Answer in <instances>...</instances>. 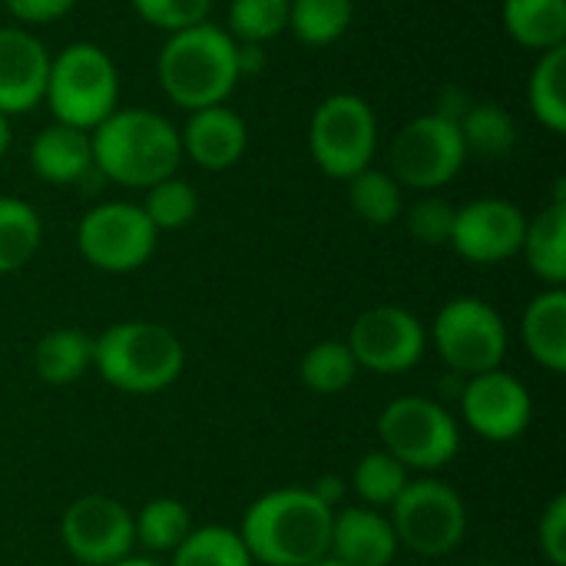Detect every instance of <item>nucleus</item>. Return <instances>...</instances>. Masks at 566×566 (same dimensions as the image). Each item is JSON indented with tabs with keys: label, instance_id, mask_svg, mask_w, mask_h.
<instances>
[{
	"label": "nucleus",
	"instance_id": "obj_1",
	"mask_svg": "<svg viewBox=\"0 0 566 566\" xmlns=\"http://www.w3.org/2000/svg\"><path fill=\"white\" fill-rule=\"evenodd\" d=\"M335 511L308 488H279L259 497L239 527V537L262 566H308L328 557Z\"/></svg>",
	"mask_w": 566,
	"mask_h": 566
},
{
	"label": "nucleus",
	"instance_id": "obj_2",
	"mask_svg": "<svg viewBox=\"0 0 566 566\" xmlns=\"http://www.w3.org/2000/svg\"><path fill=\"white\" fill-rule=\"evenodd\" d=\"M93 166L126 189H149L176 176L182 159L179 129L153 109H113L93 133Z\"/></svg>",
	"mask_w": 566,
	"mask_h": 566
},
{
	"label": "nucleus",
	"instance_id": "obj_3",
	"mask_svg": "<svg viewBox=\"0 0 566 566\" xmlns=\"http://www.w3.org/2000/svg\"><path fill=\"white\" fill-rule=\"evenodd\" d=\"M156 76L163 93L189 113L219 106L239 83L235 40L209 20L169 33L156 60Z\"/></svg>",
	"mask_w": 566,
	"mask_h": 566
},
{
	"label": "nucleus",
	"instance_id": "obj_4",
	"mask_svg": "<svg viewBox=\"0 0 566 566\" xmlns=\"http://www.w3.org/2000/svg\"><path fill=\"white\" fill-rule=\"evenodd\" d=\"M186 365L182 342L159 322H119L93 338V368L126 395L166 391Z\"/></svg>",
	"mask_w": 566,
	"mask_h": 566
},
{
	"label": "nucleus",
	"instance_id": "obj_5",
	"mask_svg": "<svg viewBox=\"0 0 566 566\" xmlns=\"http://www.w3.org/2000/svg\"><path fill=\"white\" fill-rule=\"evenodd\" d=\"M43 99L56 123L76 129H96L119 99V73L109 53L96 43H70L60 56L50 60Z\"/></svg>",
	"mask_w": 566,
	"mask_h": 566
},
{
	"label": "nucleus",
	"instance_id": "obj_6",
	"mask_svg": "<svg viewBox=\"0 0 566 566\" xmlns=\"http://www.w3.org/2000/svg\"><path fill=\"white\" fill-rule=\"evenodd\" d=\"M381 451L408 471H441L461 451V428L454 415L424 395H401L378 415Z\"/></svg>",
	"mask_w": 566,
	"mask_h": 566
},
{
	"label": "nucleus",
	"instance_id": "obj_7",
	"mask_svg": "<svg viewBox=\"0 0 566 566\" xmlns=\"http://www.w3.org/2000/svg\"><path fill=\"white\" fill-rule=\"evenodd\" d=\"M388 521L398 544L408 551L421 557H444L458 551L468 534V504L448 481H408V488L391 504Z\"/></svg>",
	"mask_w": 566,
	"mask_h": 566
},
{
	"label": "nucleus",
	"instance_id": "obj_8",
	"mask_svg": "<svg viewBox=\"0 0 566 566\" xmlns=\"http://www.w3.org/2000/svg\"><path fill=\"white\" fill-rule=\"evenodd\" d=\"M308 146L318 169L332 179H352L371 166L378 149L375 109L355 93H335L318 103L308 126Z\"/></svg>",
	"mask_w": 566,
	"mask_h": 566
},
{
	"label": "nucleus",
	"instance_id": "obj_9",
	"mask_svg": "<svg viewBox=\"0 0 566 566\" xmlns=\"http://www.w3.org/2000/svg\"><path fill=\"white\" fill-rule=\"evenodd\" d=\"M434 348L454 375L474 378L501 368L507 355V325L488 302L461 295L438 312Z\"/></svg>",
	"mask_w": 566,
	"mask_h": 566
},
{
	"label": "nucleus",
	"instance_id": "obj_10",
	"mask_svg": "<svg viewBox=\"0 0 566 566\" xmlns=\"http://www.w3.org/2000/svg\"><path fill=\"white\" fill-rule=\"evenodd\" d=\"M159 232L146 219L143 206L133 202H99L76 226L80 255L99 272H136L156 252Z\"/></svg>",
	"mask_w": 566,
	"mask_h": 566
},
{
	"label": "nucleus",
	"instance_id": "obj_11",
	"mask_svg": "<svg viewBox=\"0 0 566 566\" xmlns=\"http://www.w3.org/2000/svg\"><path fill=\"white\" fill-rule=\"evenodd\" d=\"M468 159L461 126L441 113H424L411 119L391 143V176L408 189H441L448 186Z\"/></svg>",
	"mask_w": 566,
	"mask_h": 566
},
{
	"label": "nucleus",
	"instance_id": "obj_12",
	"mask_svg": "<svg viewBox=\"0 0 566 566\" xmlns=\"http://www.w3.org/2000/svg\"><path fill=\"white\" fill-rule=\"evenodd\" d=\"M348 352L358 368L378 375H401L424 358L428 332L401 305H375L361 312L348 332Z\"/></svg>",
	"mask_w": 566,
	"mask_h": 566
},
{
	"label": "nucleus",
	"instance_id": "obj_13",
	"mask_svg": "<svg viewBox=\"0 0 566 566\" xmlns=\"http://www.w3.org/2000/svg\"><path fill=\"white\" fill-rule=\"evenodd\" d=\"M60 541L76 564L113 566L129 557L136 544L133 514L103 494L76 497L60 521Z\"/></svg>",
	"mask_w": 566,
	"mask_h": 566
},
{
	"label": "nucleus",
	"instance_id": "obj_14",
	"mask_svg": "<svg viewBox=\"0 0 566 566\" xmlns=\"http://www.w3.org/2000/svg\"><path fill=\"white\" fill-rule=\"evenodd\" d=\"M458 401H461L464 424L478 438L494 441V444L517 441L531 428V418H534L531 391L521 385V378L501 368L468 378Z\"/></svg>",
	"mask_w": 566,
	"mask_h": 566
},
{
	"label": "nucleus",
	"instance_id": "obj_15",
	"mask_svg": "<svg viewBox=\"0 0 566 566\" xmlns=\"http://www.w3.org/2000/svg\"><path fill=\"white\" fill-rule=\"evenodd\" d=\"M527 216L511 199L484 196L454 212L451 249L474 265H497L521 252Z\"/></svg>",
	"mask_w": 566,
	"mask_h": 566
},
{
	"label": "nucleus",
	"instance_id": "obj_16",
	"mask_svg": "<svg viewBox=\"0 0 566 566\" xmlns=\"http://www.w3.org/2000/svg\"><path fill=\"white\" fill-rule=\"evenodd\" d=\"M50 53L23 27H0V113L23 116L30 113L46 90Z\"/></svg>",
	"mask_w": 566,
	"mask_h": 566
},
{
	"label": "nucleus",
	"instance_id": "obj_17",
	"mask_svg": "<svg viewBox=\"0 0 566 566\" xmlns=\"http://www.w3.org/2000/svg\"><path fill=\"white\" fill-rule=\"evenodd\" d=\"M179 143H182V153L209 169V172H222L229 166H235L242 156H245V146H249V129H245V119L229 109V106H206V109H196L182 133H179Z\"/></svg>",
	"mask_w": 566,
	"mask_h": 566
},
{
	"label": "nucleus",
	"instance_id": "obj_18",
	"mask_svg": "<svg viewBox=\"0 0 566 566\" xmlns=\"http://www.w3.org/2000/svg\"><path fill=\"white\" fill-rule=\"evenodd\" d=\"M398 547L391 521L375 507H345L332 521L328 557L342 566H388Z\"/></svg>",
	"mask_w": 566,
	"mask_h": 566
},
{
	"label": "nucleus",
	"instance_id": "obj_19",
	"mask_svg": "<svg viewBox=\"0 0 566 566\" xmlns=\"http://www.w3.org/2000/svg\"><path fill=\"white\" fill-rule=\"evenodd\" d=\"M30 166L43 182H53V186L86 182V176L96 169L90 133L66 126V123L43 126L30 143Z\"/></svg>",
	"mask_w": 566,
	"mask_h": 566
},
{
	"label": "nucleus",
	"instance_id": "obj_20",
	"mask_svg": "<svg viewBox=\"0 0 566 566\" xmlns=\"http://www.w3.org/2000/svg\"><path fill=\"white\" fill-rule=\"evenodd\" d=\"M521 252L531 272L551 289H564L566 282V196L564 179L557 182V196L547 209L527 219Z\"/></svg>",
	"mask_w": 566,
	"mask_h": 566
},
{
	"label": "nucleus",
	"instance_id": "obj_21",
	"mask_svg": "<svg viewBox=\"0 0 566 566\" xmlns=\"http://www.w3.org/2000/svg\"><path fill=\"white\" fill-rule=\"evenodd\" d=\"M521 338L527 355L554 371H566V292L564 289H547L537 298H531L524 322H521Z\"/></svg>",
	"mask_w": 566,
	"mask_h": 566
},
{
	"label": "nucleus",
	"instance_id": "obj_22",
	"mask_svg": "<svg viewBox=\"0 0 566 566\" xmlns=\"http://www.w3.org/2000/svg\"><path fill=\"white\" fill-rule=\"evenodd\" d=\"M501 20L511 40L527 50H557L566 40V0H504Z\"/></svg>",
	"mask_w": 566,
	"mask_h": 566
},
{
	"label": "nucleus",
	"instance_id": "obj_23",
	"mask_svg": "<svg viewBox=\"0 0 566 566\" xmlns=\"http://www.w3.org/2000/svg\"><path fill=\"white\" fill-rule=\"evenodd\" d=\"M93 365V338L80 328H56L43 335L33 348V368L40 381L63 388L86 375Z\"/></svg>",
	"mask_w": 566,
	"mask_h": 566
},
{
	"label": "nucleus",
	"instance_id": "obj_24",
	"mask_svg": "<svg viewBox=\"0 0 566 566\" xmlns=\"http://www.w3.org/2000/svg\"><path fill=\"white\" fill-rule=\"evenodd\" d=\"M43 242L40 216L30 202L0 196V275L23 269Z\"/></svg>",
	"mask_w": 566,
	"mask_h": 566
},
{
	"label": "nucleus",
	"instance_id": "obj_25",
	"mask_svg": "<svg viewBox=\"0 0 566 566\" xmlns=\"http://www.w3.org/2000/svg\"><path fill=\"white\" fill-rule=\"evenodd\" d=\"M527 103L551 133H566V46L541 53L527 83Z\"/></svg>",
	"mask_w": 566,
	"mask_h": 566
},
{
	"label": "nucleus",
	"instance_id": "obj_26",
	"mask_svg": "<svg viewBox=\"0 0 566 566\" xmlns=\"http://www.w3.org/2000/svg\"><path fill=\"white\" fill-rule=\"evenodd\" d=\"M355 0H289V30L308 46H328L348 33Z\"/></svg>",
	"mask_w": 566,
	"mask_h": 566
},
{
	"label": "nucleus",
	"instance_id": "obj_27",
	"mask_svg": "<svg viewBox=\"0 0 566 566\" xmlns=\"http://www.w3.org/2000/svg\"><path fill=\"white\" fill-rule=\"evenodd\" d=\"M461 139L468 153H478L484 159H501L514 149L517 143V123L514 116L497 106V103H478L468 106V113L461 116Z\"/></svg>",
	"mask_w": 566,
	"mask_h": 566
},
{
	"label": "nucleus",
	"instance_id": "obj_28",
	"mask_svg": "<svg viewBox=\"0 0 566 566\" xmlns=\"http://www.w3.org/2000/svg\"><path fill=\"white\" fill-rule=\"evenodd\" d=\"M401 182L385 169H361L348 179V202L368 226H391L405 212Z\"/></svg>",
	"mask_w": 566,
	"mask_h": 566
},
{
	"label": "nucleus",
	"instance_id": "obj_29",
	"mask_svg": "<svg viewBox=\"0 0 566 566\" xmlns=\"http://www.w3.org/2000/svg\"><path fill=\"white\" fill-rule=\"evenodd\" d=\"M136 541L156 554H172L192 534V514L176 497H156L133 517Z\"/></svg>",
	"mask_w": 566,
	"mask_h": 566
},
{
	"label": "nucleus",
	"instance_id": "obj_30",
	"mask_svg": "<svg viewBox=\"0 0 566 566\" xmlns=\"http://www.w3.org/2000/svg\"><path fill=\"white\" fill-rule=\"evenodd\" d=\"M169 566H255L239 531L229 527H192V534L172 551Z\"/></svg>",
	"mask_w": 566,
	"mask_h": 566
},
{
	"label": "nucleus",
	"instance_id": "obj_31",
	"mask_svg": "<svg viewBox=\"0 0 566 566\" xmlns=\"http://www.w3.org/2000/svg\"><path fill=\"white\" fill-rule=\"evenodd\" d=\"M298 375H302V385L315 395H342L352 388L358 365L345 342H318L305 352Z\"/></svg>",
	"mask_w": 566,
	"mask_h": 566
},
{
	"label": "nucleus",
	"instance_id": "obj_32",
	"mask_svg": "<svg viewBox=\"0 0 566 566\" xmlns=\"http://www.w3.org/2000/svg\"><path fill=\"white\" fill-rule=\"evenodd\" d=\"M352 484H355V494L368 507L381 511V507H391L398 501V494L408 488V468L401 461H395L388 451H368L355 464Z\"/></svg>",
	"mask_w": 566,
	"mask_h": 566
},
{
	"label": "nucleus",
	"instance_id": "obj_33",
	"mask_svg": "<svg viewBox=\"0 0 566 566\" xmlns=\"http://www.w3.org/2000/svg\"><path fill=\"white\" fill-rule=\"evenodd\" d=\"M143 212H146V219L153 222L156 232H172V229H182V226H189L196 219L199 196L186 179L169 176V179L146 189Z\"/></svg>",
	"mask_w": 566,
	"mask_h": 566
},
{
	"label": "nucleus",
	"instance_id": "obj_34",
	"mask_svg": "<svg viewBox=\"0 0 566 566\" xmlns=\"http://www.w3.org/2000/svg\"><path fill=\"white\" fill-rule=\"evenodd\" d=\"M229 30L239 43H265L289 30V0H232Z\"/></svg>",
	"mask_w": 566,
	"mask_h": 566
},
{
	"label": "nucleus",
	"instance_id": "obj_35",
	"mask_svg": "<svg viewBox=\"0 0 566 566\" xmlns=\"http://www.w3.org/2000/svg\"><path fill=\"white\" fill-rule=\"evenodd\" d=\"M133 10L156 30L179 33L209 20L212 0H129Z\"/></svg>",
	"mask_w": 566,
	"mask_h": 566
},
{
	"label": "nucleus",
	"instance_id": "obj_36",
	"mask_svg": "<svg viewBox=\"0 0 566 566\" xmlns=\"http://www.w3.org/2000/svg\"><path fill=\"white\" fill-rule=\"evenodd\" d=\"M454 206L441 196H424L408 209V229L424 245H448L454 229Z\"/></svg>",
	"mask_w": 566,
	"mask_h": 566
},
{
	"label": "nucleus",
	"instance_id": "obj_37",
	"mask_svg": "<svg viewBox=\"0 0 566 566\" xmlns=\"http://www.w3.org/2000/svg\"><path fill=\"white\" fill-rule=\"evenodd\" d=\"M541 554L554 566H566V494H557L537 524Z\"/></svg>",
	"mask_w": 566,
	"mask_h": 566
},
{
	"label": "nucleus",
	"instance_id": "obj_38",
	"mask_svg": "<svg viewBox=\"0 0 566 566\" xmlns=\"http://www.w3.org/2000/svg\"><path fill=\"white\" fill-rule=\"evenodd\" d=\"M73 3L76 0H3V10H10L20 23H53L70 13Z\"/></svg>",
	"mask_w": 566,
	"mask_h": 566
},
{
	"label": "nucleus",
	"instance_id": "obj_39",
	"mask_svg": "<svg viewBox=\"0 0 566 566\" xmlns=\"http://www.w3.org/2000/svg\"><path fill=\"white\" fill-rule=\"evenodd\" d=\"M235 66L242 76H259L265 70V50L262 43H235Z\"/></svg>",
	"mask_w": 566,
	"mask_h": 566
},
{
	"label": "nucleus",
	"instance_id": "obj_40",
	"mask_svg": "<svg viewBox=\"0 0 566 566\" xmlns=\"http://www.w3.org/2000/svg\"><path fill=\"white\" fill-rule=\"evenodd\" d=\"M308 491H312L325 507H332V511H335V504L345 497V484H342L338 478H318Z\"/></svg>",
	"mask_w": 566,
	"mask_h": 566
},
{
	"label": "nucleus",
	"instance_id": "obj_41",
	"mask_svg": "<svg viewBox=\"0 0 566 566\" xmlns=\"http://www.w3.org/2000/svg\"><path fill=\"white\" fill-rule=\"evenodd\" d=\"M7 149H10V123H7V116L0 113V159H3Z\"/></svg>",
	"mask_w": 566,
	"mask_h": 566
},
{
	"label": "nucleus",
	"instance_id": "obj_42",
	"mask_svg": "<svg viewBox=\"0 0 566 566\" xmlns=\"http://www.w3.org/2000/svg\"><path fill=\"white\" fill-rule=\"evenodd\" d=\"M113 566H163V564H156V560H149V557H123V560H116Z\"/></svg>",
	"mask_w": 566,
	"mask_h": 566
},
{
	"label": "nucleus",
	"instance_id": "obj_43",
	"mask_svg": "<svg viewBox=\"0 0 566 566\" xmlns=\"http://www.w3.org/2000/svg\"><path fill=\"white\" fill-rule=\"evenodd\" d=\"M308 566H342L338 560H332V557H325V560H315V564H308Z\"/></svg>",
	"mask_w": 566,
	"mask_h": 566
},
{
	"label": "nucleus",
	"instance_id": "obj_44",
	"mask_svg": "<svg viewBox=\"0 0 566 566\" xmlns=\"http://www.w3.org/2000/svg\"><path fill=\"white\" fill-rule=\"evenodd\" d=\"M0 10H3V0H0Z\"/></svg>",
	"mask_w": 566,
	"mask_h": 566
},
{
	"label": "nucleus",
	"instance_id": "obj_45",
	"mask_svg": "<svg viewBox=\"0 0 566 566\" xmlns=\"http://www.w3.org/2000/svg\"><path fill=\"white\" fill-rule=\"evenodd\" d=\"M484 566H497V564H484Z\"/></svg>",
	"mask_w": 566,
	"mask_h": 566
}]
</instances>
